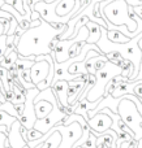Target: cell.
<instances>
[{"label":"cell","mask_w":142,"mask_h":148,"mask_svg":"<svg viewBox=\"0 0 142 148\" xmlns=\"http://www.w3.org/2000/svg\"><path fill=\"white\" fill-rule=\"evenodd\" d=\"M102 20L106 18L112 25L123 26L125 25L132 34L137 31L138 26L129 17V5L124 0H106L101 3Z\"/></svg>","instance_id":"6da1fadb"},{"label":"cell","mask_w":142,"mask_h":148,"mask_svg":"<svg viewBox=\"0 0 142 148\" xmlns=\"http://www.w3.org/2000/svg\"><path fill=\"white\" fill-rule=\"evenodd\" d=\"M119 107H117V114L121 117V120L128 125V127L134 133V139L140 140L142 139V116L138 112L134 101L128 99L127 96H123L119 99Z\"/></svg>","instance_id":"7a4b0ae2"},{"label":"cell","mask_w":142,"mask_h":148,"mask_svg":"<svg viewBox=\"0 0 142 148\" xmlns=\"http://www.w3.org/2000/svg\"><path fill=\"white\" fill-rule=\"evenodd\" d=\"M55 130H57L63 136V142L59 148H73L76 143L82 138L83 135V129L78 121H74L72 125L65 126V125H56Z\"/></svg>","instance_id":"3957f363"},{"label":"cell","mask_w":142,"mask_h":148,"mask_svg":"<svg viewBox=\"0 0 142 148\" xmlns=\"http://www.w3.org/2000/svg\"><path fill=\"white\" fill-rule=\"evenodd\" d=\"M65 117H68V114H65L63 110H60L59 107H55V109L52 110V113L50 116H47L43 120L37 121L35 125H34V129L44 135V134H47L51 129H54L56 125H59Z\"/></svg>","instance_id":"277c9868"},{"label":"cell","mask_w":142,"mask_h":148,"mask_svg":"<svg viewBox=\"0 0 142 148\" xmlns=\"http://www.w3.org/2000/svg\"><path fill=\"white\" fill-rule=\"evenodd\" d=\"M88 125H89V127H90L91 133L98 138L99 135L104 134L106 131H108L112 127L114 121H112V118L110 117L107 113L99 112V113H97L94 117H91L90 120L88 121Z\"/></svg>","instance_id":"5b68a950"},{"label":"cell","mask_w":142,"mask_h":148,"mask_svg":"<svg viewBox=\"0 0 142 148\" xmlns=\"http://www.w3.org/2000/svg\"><path fill=\"white\" fill-rule=\"evenodd\" d=\"M50 73H51V64H50L48 60L43 59L42 61H37L30 69L33 84L35 87L41 84L42 82H44L50 77Z\"/></svg>","instance_id":"8992f818"},{"label":"cell","mask_w":142,"mask_h":148,"mask_svg":"<svg viewBox=\"0 0 142 148\" xmlns=\"http://www.w3.org/2000/svg\"><path fill=\"white\" fill-rule=\"evenodd\" d=\"M55 96L60 104V109L63 108H69V101H68V90H69V82L67 81H57L52 83L51 86Z\"/></svg>","instance_id":"52a82bcc"},{"label":"cell","mask_w":142,"mask_h":148,"mask_svg":"<svg viewBox=\"0 0 142 148\" xmlns=\"http://www.w3.org/2000/svg\"><path fill=\"white\" fill-rule=\"evenodd\" d=\"M54 109H55V105L52 103L47 101V100H41L38 103H34V110H35L37 121L46 118L47 116L51 114Z\"/></svg>","instance_id":"ba28073f"},{"label":"cell","mask_w":142,"mask_h":148,"mask_svg":"<svg viewBox=\"0 0 142 148\" xmlns=\"http://www.w3.org/2000/svg\"><path fill=\"white\" fill-rule=\"evenodd\" d=\"M86 26H88L89 31H90V35H89V39L86 40V43L88 44H98L99 40H101V38H102V26L98 25V23H95V22H91V21Z\"/></svg>","instance_id":"9c48e42d"},{"label":"cell","mask_w":142,"mask_h":148,"mask_svg":"<svg viewBox=\"0 0 142 148\" xmlns=\"http://www.w3.org/2000/svg\"><path fill=\"white\" fill-rule=\"evenodd\" d=\"M52 130H54V134H52L44 143L39 144V146L35 147V148H59L60 147V144H61V142H63L61 134H60L57 130H55V127L52 129Z\"/></svg>","instance_id":"30bf717a"},{"label":"cell","mask_w":142,"mask_h":148,"mask_svg":"<svg viewBox=\"0 0 142 148\" xmlns=\"http://www.w3.org/2000/svg\"><path fill=\"white\" fill-rule=\"evenodd\" d=\"M107 38H108L110 42H112L115 44H127L132 40L119 30H107Z\"/></svg>","instance_id":"8fae6325"},{"label":"cell","mask_w":142,"mask_h":148,"mask_svg":"<svg viewBox=\"0 0 142 148\" xmlns=\"http://www.w3.org/2000/svg\"><path fill=\"white\" fill-rule=\"evenodd\" d=\"M16 121H18L17 117L10 116L9 113H7L5 110H0V126H5L9 133H10V130H12V126Z\"/></svg>","instance_id":"7c38bea8"},{"label":"cell","mask_w":142,"mask_h":148,"mask_svg":"<svg viewBox=\"0 0 142 148\" xmlns=\"http://www.w3.org/2000/svg\"><path fill=\"white\" fill-rule=\"evenodd\" d=\"M5 4H7V5H12L13 8H16L21 16H25L26 14V10L23 9V0H5Z\"/></svg>","instance_id":"4fadbf2b"},{"label":"cell","mask_w":142,"mask_h":148,"mask_svg":"<svg viewBox=\"0 0 142 148\" xmlns=\"http://www.w3.org/2000/svg\"><path fill=\"white\" fill-rule=\"evenodd\" d=\"M82 148H97V136L93 133H90L89 139L86 140V143L82 146Z\"/></svg>","instance_id":"5bb4252c"},{"label":"cell","mask_w":142,"mask_h":148,"mask_svg":"<svg viewBox=\"0 0 142 148\" xmlns=\"http://www.w3.org/2000/svg\"><path fill=\"white\" fill-rule=\"evenodd\" d=\"M133 95L137 96L142 103V81H136V86H134V88H133Z\"/></svg>","instance_id":"9a60e30c"},{"label":"cell","mask_w":142,"mask_h":148,"mask_svg":"<svg viewBox=\"0 0 142 148\" xmlns=\"http://www.w3.org/2000/svg\"><path fill=\"white\" fill-rule=\"evenodd\" d=\"M125 3H127L129 7H132V8H136V7H141V3H140V0H124Z\"/></svg>","instance_id":"2e32d148"},{"label":"cell","mask_w":142,"mask_h":148,"mask_svg":"<svg viewBox=\"0 0 142 148\" xmlns=\"http://www.w3.org/2000/svg\"><path fill=\"white\" fill-rule=\"evenodd\" d=\"M133 10H134V13L138 16V17L142 18V5H141V7H136V8H133Z\"/></svg>","instance_id":"e0dca14e"},{"label":"cell","mask_w":142,"mask_h":148,"mask_svg":"<svg viewBox=\"0 0 142 148\" xmlns=\"http://www.w3.org/2000/svg\"><path fill=\"white\" fill-rule=\"evenodd\" d=\"M5 5V0H0V8H3Z\"/></svg>","instance_id":"ac0fdd59"},{"label":"cell","mask_w":142,"mask_h":148,"mask_svg":"<svg viewBox=\"0 0 142 148\" xmlns=\"http://www.w3.org/2000/svg\"><path fill=\"white\" fill-rule=\"evenodd\" d=\"M138 148H142V139L138 140Z\"/></svg>","instance_id":"d6986e66"},{"label":"cell","mask_w":142,"mask_h":148,"mask_svg":"<svg viewBox=\"0 0 142 148\" xmlns=\"http://www.w3.org/2000/svg\"><path fill=\"white\" fill-rule=\"evenodd\" d=\"M22 148H30V147H29V144H28V143H26V144H25V146H23Z\"/></svg>","instance_id":"ffe728a7"},{"label":"cell","mask_w":142,"mask_h":148,"mask_svg":"<svg viewBox=\"0 0 142 148\" xmlns=\"http://www.w3.org/2000/svg\"><path fill=\"white\" fill-rule=\"evenodd\" d=\"M141 129H142V122H141Z\"/></svg>","instance_id":"44dd1931"},{"label":"cell","mask_w":142,"mask_h":148,"mask_svg":"<svg viewBox=\"0 0 142 148\" xmlns=\"http://www.w3.org/2000/svg\"><path fill=\"white\" fill-rule=\"evenodd\" d=\"M0 12H1V8H0Z\"/></svg>","instance_id":"7402d4cb"},{"label":"cell","mask_w":142,"mask_h":148,"mask_svg":"<svg viewBox=\"0 0 142 148\" xmlns=\"http://www.w3.org/2000/svg\"><path fill=\"white\" fill-rule=\"evenodd\" d=\"M80 148H82V147H80Z\"/></svg>","instance_id":"603a6c76"}]
</instances>
